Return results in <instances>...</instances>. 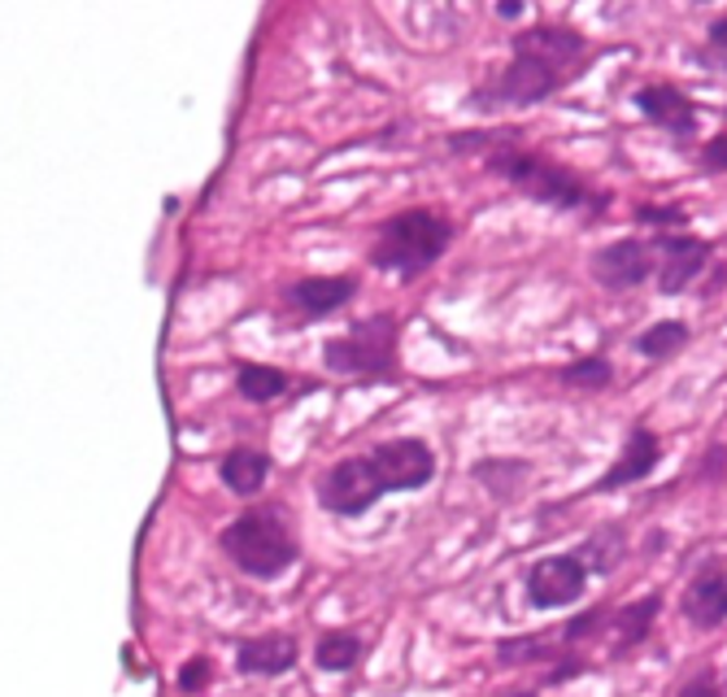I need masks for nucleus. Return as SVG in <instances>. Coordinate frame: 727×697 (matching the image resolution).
I'll return each instance as SVG.
<instances>
[{
	"label": "nucleus",
	"mask_w": 727,
	"mask_h": 697,
	"mask_svg": "<svg viewBox=\"0 0 727 697\" xmlns=\"http://www.w3.org/2000/svg\"><path fill=\"white\" fill-rule=\"evenodd\" d=\"M689 341H693V328L680 319H667V323H654L636 336V353L649 362H663V357H676L680 349H689Z\"/></svg>",
	"instance_id": "nucleus-22"
},
{
	"label": "nucleus",
	"mask_w": 727,
	"mask_h": 697,
	"mask_svg": "<svg viewBox=\"0 0 727 697\" xmlns=\"http://www.w3.org/2000/svg\"><path fill=\"white\" fill-rule=\"evenodd\" d=\"M684 619L693 624V628H719L727 619V567L724 563H706L693 580H689V589H684Z\"/></svg>",
	"instance_id": "nucleus-13"
},
{
	"label": "nucleus",
	"mask_w": 727,
	"mask_h": 697,
	"mask_svg": "<svg viewBox=\"0 0 727 697\" xmlns=\"http://www.w3.org/2000/svg\"><path fill=\"white\" fill-rule=\"evenodd\" d=\"M702 57L727 70V17L711 22V35H706V52H702Z\"/></svg>",
	"instance_id": "nucleus-27"
},
{
	"label": "nucleus",
	"mask_w": 727,
	"mask_h": 697,
	"mask_svg": "<svg viewBox=\"0 0 727 697\" xmlns=\"http://www.w3.org/2000/svg\"><path fill=\"white\" fill-rule=\"evenodd\" d=\"M501 697H536V694H501Z\"/></svg>",
	"instance_id": "nucleus-32"
},
{
	"label": "nucleus",
	"mask_w": 727,
	"mask_h": 697,
	"mask_svg": "<svg viewBox=\"0 0 727 697\" xmlns=\"http://www.w3.org/2000/svg\"><path fill=\"white\" fill-rule=\"evenodd\" d=\"M636 218H641V223H654V227H680V223H684V210H676V205H641Z\"/></svg>",
	"instance_id": "nucleus-26"
},
{
	"label": "nucleus",
	"mask_w": 727,
	"mask_h": 697,
	"mask_svg": "<svg viewBox=\"0 0 727 697\" xmlns=\"http://www.w3.org/2000/svg\"><path fill=\"white\" fill-rule=\"evenodd\" d=\"M497 501H510L523 484H527V475H532V466L527 462H519V458H488V462H475V471H470Z\"/></svg>",
	"instance_id": "nucleus-18"
},
{
	"label": "nucleus",
	"mask_w": 727,
	"mask_h": 697,
	"mask_svg": "<svg viewBox=\"0 0 727 697\" xmlns=\"http://www.w3.org/2000/svg\"><path fill=\"white\" fill-rule=\"evenodd\" d=\"M562 83V70L532 57V52H514V61L497 74V83H488L484 92L470 96L475 109H497V105H536L545 96H553Z\"/></svg>",
	"instance_id": "nucleus-5"
},
{
	"label": "nucleus",
	"mask_w": 727,
	"mask_h": 697,
	"mask_svg": "<svg viewBox=\"0 0 727 697\" xmlns=\"http://www.w3.org/2000/svg\"><path fill=\"white\" fill-rule=\"evenodd\" d=\"M236 392L245 397V401H275V397H284L288 392V375L279 370V366H258V362H245L240 370H236Z\"/></svg>",
	"instance_id": "nucleus-21"
},
{
	"label": "nucleus",
	"mask_w": 727,
	"mask_h": 697,
	"mask_svg": "<svg viewBox=\"0 0 727 697\" xmlns=\"http://www.w3.org/2000/svg\"><path fill=\"white\" fill-rule=\"evenodd\" d=\"M558 383H567V388H610L615 366H610V357H575L571 366L558 370Z\"/></svg>",
	"instance_id": "nucleus-24"
},
{
	"label": "nucleus",
	"mask_w": 727,
	"mask_h": 697,
	"mask_svg": "<svg viewBox=\"0 0 727 697\" xmlns=\"http://www.w3.org/2000/svg\"><path fill=\"white\" fill-rule=\"evenodd\" d=\"M588 271L606 293H628L654 275V249L645 240H610L588 258Z\"/></svg>",
	"instance_id": "nucleus-8"
},
{
	"label": "nucleus",
	"mask_w": 727,
	"mask_h": 697,
	"mask_svg": "<svg viewBox=\"0 0 727 697\" xmlns=\"http://www.w3.org/2000/svg\"><path fill=\"white\" fill-rule=\"evenodd\" d=\"M379 497H383V484H379L370 458H345V462H336V466L319 480V501H323V510L345 515V519L366 515Z\"/></svg>",
	"instance_id": "nucleus-7"
},
{
	"label": "nucleus",
	"mask_w": 727,
	"mask_h": 697,
	"mask_svg": "<svg viewBox=\"0 0 727 697\" xmlns=\"http://www.w3.org/2000/svg\"><path fill=\"white\" fill-rule=\"evenodd\" d=\"M323 362L336 375L349 379H392L396 375V319L370 315L358 319L345 336H332L323 345Z\"/></svg>",
	"instance_id": "nucleus-4"
},
{
	"label": "nucleus",
	"mask_w": 727,
	"mask_h": 697,
	"mask_svg": "<svg viewBox=\"0 0 727 697\" xmlns=\"http://www.w3.org/2000/svg\"><path fill=\"white\" fill-rule=\"evenodd\" d=\"M632 105H636L654 127L671 131L676 140H689V135L698 131V105H693L680 87H671V83H645V87L632 96Z\"/></svg>",
	"instance_id": "nucleus-12"
},
{
	"label": "nucleus",
	"mask_w": 727,
	"mask_h": 697,
	"mask_svg": "<svg viewBox=\"0 0 727 697\" xmlns=\"http://www.w3.org/2000/svg\"><path fill=\"white\" fill-rule=\"evenodd\" d=\"M449 245H453V223L440 210H422L418 205V210L392 214L379 227V236L370 245V262L379 271H388V275H405L409 280V275L427 271L431 262H440Z\"/></svg>",
	"instance_id": "nucleus-2"
},
{
	"label": "nucleus",
	"mask_w": 727,
	"mask_h": 697,
	"mask_svg": "<svg viewBox=\"0 0 727 697\" xmlns=\"http://www.w3.org/2000/svg\"><path fill=\"white\" fill-rule=\"evenodd\" d=\"M218 545L253 580H279L297 563V536L288 528V515L275 510V506L245 510L240 519H231L223 528Z\"/></svg>",
	"instance_id": "nucleus-3"
},
{
	"label": "nucleus",
	"mask_w": 727,
	"mask_h": 697,
	"mask_svg": "<svg viewBox=\"0 0 727 697\" xmlns=\"http://www.w3.org/2000/svg\"><path fill=\"white\" fill-rule=\"evenodd\" d=\"M510 44H514V52H532V57L558 66V70H567V66H571L575 57H584V48H588L584 35L571 31V26H532V31L514 35Z\"/></svg>",
	"instance_id": "nucleus-15"
},
{
	"label": "nucleus",
	"mask_w": 727,
	"mask_h": 697,
	"mask_svg": "<svg viewBox=\"0 0 727 697\" xmlns=\"http://www.w3.org/2000/svg\"><path fill=\"white\" fill-rule=\"evenodd\" d=\"M205 685H210V663H205V659H192V663L179 672V689H183V694H201Z\"/></svg>",
	"instance_id": "nucleus-28"
},
{
	"label": "nucleus",
	"mask_w": 727,
	"mask_h": 697,
	"mask_svg": "<svg viewBox=\"0 0 727 697\" xmlns=\"http://www.w3.org/2000/svg\"><path fill=\"white\" fill-rule=\"evenodd\" d=\"M658 611H663V598H658V593H649V598L632 602L628 611H619V615L610 619V628H615V637H619V650H636V646L649 637Z\"/></svg>",
	"instance_id": "nucleus-20"
},
{
	"label": "nucleus",
	"mask_w": 727,
	"mask_h": 697,
	"mask_svg": "<svg viewBox=\"0 0 727 697\" xmlns=\"http://www.w3.org/2000/svg\"><path fill=\"white\" fill-rule=\"evenodd\" d=\"M680 697H724V694H719V685H715V676H711V672H698V676L680 689Z\"/></svg>",
	"instance_id": "nucleus-30"
},
{
	"label": "nucleus",
	"mask_w": 727,
	"mask_h": 697,
	"mask_svg": "<svg viewBox=\"0 0 727 697\" xmlns=\"http://www.w3.org/2000/svg\"><path fill=\"white\" fill-rule=\"evenodd\" d=\"M601 628H610V611H588V615H580V619H571V624H567L562 646H580V641L597 637Z\"/></svg>",
	"instance_id": "nucleus-25"
},
{
	"label": "nucleus",
	"mask_w": 727,
	"mask_h": 697,
	"mask_svg": "<svg viewBox=\"0 0 727 697\" xmlns=\"http://www.w3.org/2000/svg\"><path fill=\"white\" fill-rule=\"evenodd\" d=\"M588 584V571L575 554H558V558H540L532 571H527V598L536 611H558V606H571Z\"/></svg>",
	"instance_id": "nucleus-9"
},
{
	"label": "nucleus",
	"mask_w": 727,
	"mask_h": 697,
	"mask_svg": "<svg viewBox=\"0 0 727 697\" xmlns=\"http://www.w3.org/2000/svg\"><path fill=\"white\" fill-rule=\"evenodd\" d=\"M623 554H628V541H623V528H619V523H606L601 532H593V536L575 550V558L584 563V571H597V576L615 571Z\"/></svg>",
	"instance_id": "nucleus-19"
},
{
	"label": "nucleus",
	"mask_w": 727,
	"mask_h": 697,
	"mask_svg": "<svg viewBox=\"0 0 727 697\" xmlns=\"http://www.w3.org/2000/svg\"><path fill=\"white\" fill-rule=\"evenodd\" d=\"M663 462V440L649 432V427H636L628 440H623V449H619V458H615V466L588 488V493H615V488H628V484H641V480H649L654 475V466Z\"/></svg>",
	"instance_id": "nucleus-11"
},
{
	"label": "nucleus",
	"mask_w": 727,
	"mask_h": 697,
	"mask_svg": "<svg viewBox=\"0 0 727 697\" xmlns=\"http://www.w3.org/2000/svg\"><path fill=\"white\" fill-rule=\"evenodd\" d=\"M362 659V641L354 633H323L314 646V663L323 672H354Z\"/></svg>",
	"instance_id": "nucleus-23"
},
{
	"label": "nucleus",
	"mask_w": 727,
	"mask_h": 697,
	"mask_svg": "<svg viewBox=\"0 0 727 697\" xmlns=\"http://www.w3.org/2000/svg\"><path fill=\"white\" fill-rule=\"evenodd\" d=\"M271 475V458L262 449H231L223 462H218V480L240 493V497H253Z\"/></svg>",
	"instance_id": "nucleus-17"
},
{
	"label": "nucleus",
	"mask_w": 727,
	"mask_h": 697,
	"mask_svg": "<svg viewBox=\"0 0 727 697\" xmlns=\"http://www.w3.org/2000/svg\"><path fill=\"white\" fill-rule=\"evenodd\" d=\"M488 170L501 175L510 188H519L523 197L540 201V205H553V210H584L588 218H601V210L610 205V192L606 188H593L584 175H575L571 166L562 162H549L540 153H527L519 144H501V149H488Z\"/></svg>",
	"instance_id": "nucleus-1"
},
{
	"label": "nucleus",
	"mask_w": 727,
	"mask_h": 697,
	"mask_svg": "<svg viewBox=\"0 0 727 697\" xmlns=\"http://www.w3.org/2000/svg\"><path fill=\"white\" fill-rule=\"evenodd\" d=\"M711 262V245L698 240V236H667L658 240L654 249V267H658V293L663 297H680L698 275L702 267Z\"/></svg>",
	"instance_id": "nucleus-10"
},
{
	"label": "nucleus",
	"mask_w": 727,
	"mask_h": 697,
	"mask_svg": "<svg viewBox=\"0 0 727 697\" xmlns=\"http://www.w3.org/2000/svg\"><path fill=\"white\" fill-rule=\"evenodd\" d=\"M240 676H284L297 668V641L293 637H253L236 646Z\"/></svg>",
	"instance_id": "nucleus-16"
},
{
	"label": "nucleus",
	"mask_w": 727,
	"mask_h": 697,
	"mask_svg": "<svg viewBox=\"0 0 727 697\" xmlns=\"http://www.w3.org/2000/svg\"><path fill=\"white\" fill-rule=\"evenodd\" d=\"M702 166L711 175H727V135H715V140L702 144Z\"/></svg>",
	"instance_id": "nucleus-29"
},
{
	"label": "nucleus",
	"mask_w": 727,
	"mask_h": 697,
	"mask_svg": "<svg viewBox=\"0 0 727 697\" xmlns=\"http://www.w3.org/2000/svg\"><path fill=\"white\" fill-rule=\"evenodd\" d=\"M354 293H358V280L354 275H310V280H297V284H288V302L301 310V315H332V310H341V306H349L354 302Z\"/></svg>",
	"instance_id": "nucleus-14"
},
{
	"label": "nucleus",
	"mask_w": 727,
	"mask_h": 697,
	"mask_svg": "<svg viewBox=\"0 0 727 697\" xmlns=\"http://www.w3.org/2000/svg\"><path fill=\"white\" fill-rule=\"evenodd\" d=\"M366 458H370V466H374L383 493H414V488H422V484L436 475V453H431V445L418 440V436L383 440V445H374Z\"/></svg>",
	"instance_id": "nucleus-6"
},
{
	"label": "nucleus",
	"mask_w": 727,
	"mask_h": 697,
	"mask_svg": "<svg viewBox=\"0 0 727 697\" xmlns=\"http://www.w3.org/2000/svg\"><path fill=\"white\" fill-rule=\"evenodd\" d=\"M501 17H523V4H497Z\"/></svg>",
	"instance_id": "nucleus-31"
}]
</instances>
